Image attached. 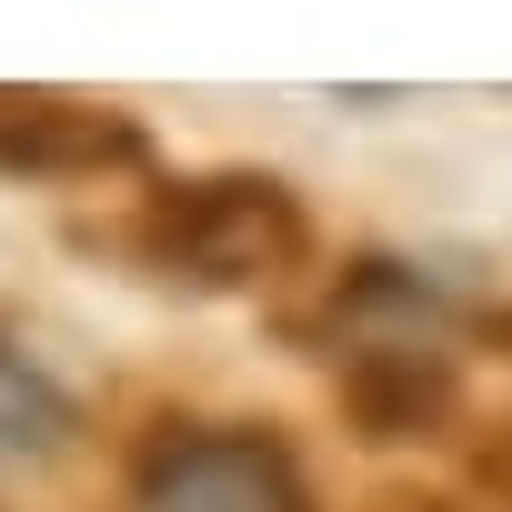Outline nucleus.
I'll list each match as a JSON object with an SVG mask.
<instances>
[{
	"label": "nucleus",
	"instance_id": "nucleus-1",
	"mask_svg": "<svg viewBox=\"0 0 512 512\" xmlns=\"http://www.w3.org/2000/svg\"><path fill=\"white\" fill-rule=\"evenodd\" d=\"M91 251H121L131 272L171 292H262L312 262V221L272 171H201V181H151L121 221L81 231Z\"/></svg>",
	"mask_w": 512,
	"mask_h": 512
},
{
	"label": "nucleus",
	"instance_id": "nucleus-2",
	"mask_svg": "<svg viewBox=\"0 0 512 512\" xmlns=\"http://www.w3.org/2000/svg\"><path fill=\"white\" fill-rule=\"evenodd\" d=\"M131 512H312V482L272 422H161L131 452Z\"/></svg>",
	"mask_w": 512,
	"mask_h": 512
},
{
	"label": "nucleus",
	"instance_id": "nucleus-3",
	"mask_svg": "<svg viewBox=\"0 0 512 512\" xmlns=\"http://www.w3.org/2000/svg\"><path fill=\"white\" fill-rule=\"evenodd\" d=\"M151 161V131L111 101L0 91V181H121Z\"/></svg>",
	"mask_w": 512,
	"mask_h": 512
},
{
	"label": "nucleus",
	"instance_id": "nucleus-4",
	"mask_svg": "<svg viewBox=\"0 0 512 512\" xmlns=\"http://www.w3.org/2000/svg\"><path fill=\"white\" fill-rule=\"evenodd\" d=\"M452 352H432V342H362V352H342V402H352V422L372 432V442H412V432H432L442 412H452Z\"/></svg>",
	"mask_w": 512,
	"mask_h": 512
},
{
	"label": "nucleus",
	"instance_id": "nucleus-5",
	"mask_svg": "<svg viewBox=\"0 0 512 512\" xmlns=\"http://www.w3.org/2000/svg\"><path fill=\"white\" fill-rule=\"evenodd\" d=\"M71 432H81L71 382L51 362H31L21 342H0V462H51V452H71Z\"/></svg>",
	"mask_w": 512,
	"mask_h": 512
},
{
	"label": "nucleus",
	"instance_id": "nucleus-6",
	"mask_svg": "<svg viewBox=\"0 0 512 512\" xmlns=\"http://www.w3.org/2000/svg\"><path fill=\"white\" fill-rule=\"evenodd\" d=\"M482 472H492V482H502V492H512V442H502V452H492V462H482Z\"/></svg>",
	"mask_w": 512,
	"mask_h": 512
},
{
	"label": "nucleus",
	"instance_id": "nucleus-7",
	"mask_svg": "<svg viewBox=\"0 0 512 512\" xmlns=\"http://www.w3.org/2000/svg\"><path fill=\"white\" fill-rule=\"evenodd\" d=\"M492 332H502V342H512V312H492Z\"/></svg>",
	"mask_w": 512,
	"mask_h": 512
}]
</instances>
